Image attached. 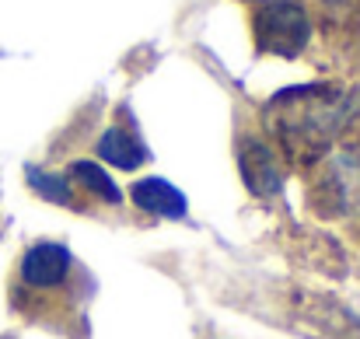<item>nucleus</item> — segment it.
Returning a JSON list of instances; mask_svg holds the SVG:
<instances>
[{
	"instance_id": "obj_1",
	"label": "nucleus",
	"mask_w": 360,
	"mask_h": 339,
	"mask_svg": "<svg viewBox=\"0 0 360 339\" xmlns=\"http://www.w3.org/2000/svg\"><path fill=\"white\" fill-rule=\"evenodd\" d=\"M350 98L329 84H301L266 102V126L290 158H319L350 119Z\"/></svg>"
},
{
	"instance_id": "obj_2",
	"label": "nucleus",
	"mask_w": 360,
	"mask_h": 339,
	"mask_svg": "<svg viewBox=\"0 0 360 339\" xmlns=\"http://www.w3.org/2000/svg\"><path fill=\"white\" fill-rule=\"evenodd\" d=\"M311 39V21L297 4H266L255 11V42L266 56L294 60Z\"/></svg>"
},
{
	"instance_id": "obj_3",
	"label": "nucleus",
	"mask_w": 360,
	"mask_h": 339,
	"mask_svg": "<svg viewBox=\"0 0 360 339\" xmlns=\"http://www.w3.org/2000/svg\"><path fill=\"white\" fill-rule=\"evenodd\" d=\"M238 172L241 182L248 186V193L259 196V200H273L283 189V168H280L273 147L266 140L252 136V133L238 140Z\"/></svg>"
},
{
	"instance_id": "obj_4",
	"label": "nucleus",
	"mask_w": 360,
	"mask_h": 339,
	"mask_svg": "<svg viewBox=\"0 0 360 339\" xmlns=\"http://www.w3.org/2000/svg\"><path fill=\"white\" fill-rule=\"evenodd\" d=\"M322 189L329 193V203L340 214H360V143L336 151L326 161Z\"/></svg>"
},
{
	"instance_id": "obj_5",
	"label": "nucleus",
	"mask_w": 360,
	"mask_h": 339,
	"mask_svg": "<svg viewBox=\"0 0 360 339\" xmlns=\"http://www.w3.org/2000/svg\"><path fill=\"white\" fill-rule=\"evenodd\" d=\"M70 248L63 241H35L25 255H21V280L28 287H60L70 273Z\"/></svg>"
},
{
	"instance_id": "obj_6",
	"label": "nucleus",
	"mask_w": 360,
	"mask_h": 339,
	"mask_svg": "<svg viewBox=\"0 0 360 339\" xmlns=\"http://www.w3.org/2000/svg\"><path fill=\"white\" fill-rule=\"evenodd\" d=\"M129 200L143 210V214H154V217H168V221H182L186 214H189V203H186V196L168 182V179H158V175H150V179H140V182H133L129 186Z\"/></svg>"
},
{
	"instance_id": "obj_7",
	"label": "nucleus",
	"mask_w": 360,
	"mask_h": 339,
	"mask_svg": "<svg viewBox=\"0 0 360 339\" xmlns=\"http://www.w3.org/2000/svg\"><path fill=\"white\" fill-rule=\"evenodd\" d=\"M98 158L120 172H136L143 161H147V147L136 133L122 129V126H109L102 136H98Z\"/></svg>"
},
{
	"instance_id": "obj_8",
	"label": "nucleus",
	"mask_w": 360,
	"mask_h": 339,
	"mask_svg": "<svg viewBox=\"0 0 360 339\" xmlns=\"http://www.w3.org/2000/svg\"><path fill=\"white\" fill-rule=\"evenodd\" d=\"M67 182H77L81 189H88L91 196H98V200H105V203H122V193L120 186L109 179V172L102 168V165H95V161H74L70 168H67Z\"/></svg>"
},
{
	"instance_id": "obj_9",
	"label": "nucleus",
	"mask_w": 360,
	"mask_h": 339,
	"mask_svg": "<svg viewBox=\"0 0 360 339\" xmlns=\"http://www.w3.org/2000/svg\"><path fill=\"white\" fill-rule=\"evenodd\" d=\"M28 186L42 196V200H49V203H60V207H70L74 203V196H70V182L67 179H60V175H53V172H42V168H28Z\"/></svg>"
},
{
	"instance_id": "obj_10",
	"label": "nucleus",
	"mask_w": 360,
	"mask_h": 339,
	"mask_svg": "<svg viewBox=\"0 0 360 339\" xmlns=\"http://www.w3.org/2000/svg\"><path fill=\"white\" fill-rule=\"evenodd\" d=\"M259 4H297V0H259Z\"/></svg>"
}]
</instances>
